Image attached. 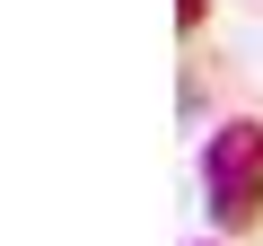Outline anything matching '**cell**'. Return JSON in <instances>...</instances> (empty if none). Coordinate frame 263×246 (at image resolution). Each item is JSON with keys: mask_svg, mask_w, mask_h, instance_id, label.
Here are the masks:
<instances>
[{"mask_svg": "<svg viewBox=\"0 0 263 246\" xmlns=\"http://www.w3.org/2000/svg\"><path fill=\"white\" fill-rule=\"evenodd\" d=\"M202 211L228 237H246L263 220V123L254 114H228L219 132L202 141Z\"/></svg>", "mask_w": 263, "mask_h": 246, "instance_id": "cell-1", "label": "cell"}, {"mask_svg": "<svg viewBox=\"0 0 263 246\" xmlns=\"http://www.w3.org/2000/svg\"><path fill=\"white\" fill-rule=\"evenodd\" d=\"M202 18H211V0H176V27H184V36H193Z\"/></svg>", "mask_w": 263, "mask_h": 246, "instance_id": "cell-2", "label": "cell"}]
</instances>
